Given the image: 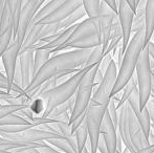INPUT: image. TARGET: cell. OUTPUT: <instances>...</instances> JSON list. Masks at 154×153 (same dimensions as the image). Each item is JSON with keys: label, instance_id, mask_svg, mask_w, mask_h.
<instances>
[{"label": "cell", "instance_id": "obj_1", "mask_svg": "<svg viewBox=\"0 0 154 153\" xmlns=\"http://www.w3.org/2000/svg\"><path fill=\"white\" fill-rule=\"evenodd\" d=\"M92 49H73L70 51L54 55L47 63L35 75L32 83L25 89L31 92L45 81L60 75H73L85 67Z\"/></svg>", "mask_w": 154, "mask_h": 153}, {"label": "cell", "instance_id": "obj_2", "mask_svg": "<svg viewBox=\"0 0 154 153\" xmlns=\"http://www.w3.org/2000/svg\"><path fill=\"white\" fill-rule=\"evenodd\" d=\"M102 44L100 18H86L79 22L70 37L53 53L63 51L67 49H92Z\"/></svg>", "mask_w": 154, "mask_h": 153}, {"label": "cell", "instance_id": "obj_3", "mask_svg": "<svg viewBox=\"0 0 154 153\" xmlns=\"http://www.w3.org/2000/svg\"><path fill=\"white\" fill-rule=\"evenodd\" d=\"M145 36H146L145 29L132 36L131 40L128 44V47L124 53L122 63L119 68L118 80H116V86H114V89L112 91V96L122 91V89L125 87L128 81L135 74L136 65H137L140 54L144 50L145 47H147L145 44Z\"/></svg>", "mask_w": 154, "mask_h": 153}, {"label": "cell", "instance_id": "obj_4", "mask_svg": "<svg viewBox=\"0 0 154 153\" xmlns=\"http://www.w3.org/2000/svg\"><path fill=\"white\" fill-rule=\"evenodd\" d=\"M100 67V63L93 65L87 74L84 76L82 82L80 83V86L75 92V103L73 107L72 113L70 115V123L79 118L84 113L87 111L88 107L91 102V99L93 96V90H94V78L97 69Z\"/></svg>", "mask_w": 154, "mask_h": 153}, {"label": "cell", "instance_id": "obj_5", "mask_svg": "<svg viewBox=\"0 0 154 153\" xmlns=\"http://www.w3.org/2000/svg\"><path fill=\"white\" fill-rule=\"evenodd\" d=\"M135 75L137 79L140 109H144L152 94V69L150 67V55L147 47H145L140 56Z\"/></svg>", "mask_w": 154, "mask_h": 153}, {"label": "cell", "instance_id": "obj_6", "mask_svg": "<svg viewBox=\"0 0 154 153\" xmlns=\"http://www.w3.org/2000/svg\"><path fill=\"white\" fill-rule=\"evenodd\" d=\"M108 105L90 104L86 112L88 129V148L90 153H97V145L101 137V127Z\"/></svg>", "mask_w": 154, "mask_h": 153}, {"label": "cell", "instance_id": "obj_7", "mask_svg": "<svg viewBox=\"0 0 154 153\" xmlns=\"http://www.w3.org/2000/svg\"><path fill=\"white\" fill-rule=\"evenodd\" d=\"M119 67L114 60L110 62L107 70H106L102 82L93 90V96L90 104L95 105H108L112 98V91L118 80Z\"/></svg>", "mask_w": 154, "mask_h": 153}, {"label": "cell", "instance_id": "obj_8", "mask_svg": "<svg viewBox=\"0 0 154 153\" xmlns=\"http://www.w3.org/2000/svg\"><path fill=\"white\" fill-rule=\"evenodd\" d=\"M0 135L4 139L10 141L16 142V143L22 144L25 146L36 145L40 142H47L51 139H63L60 134L54 132V131L45 130L40 128L39 126H35L29 128L26 130H23L21 132L17 133H3L0 132Z\"/></svg>", "mask_w": 154, "mask_h": 153}, {"label": "cell", "instance_id": "obj_9", "mask_svg": "<svg viewBox=\"0 0 154 153\" xmlns=\"http://www.w3.org/2000/svg\"><path fill=\"white\" fill-rule=\"evenodd\" d=\"M35 49L29 48L19 54L18 65L16 68L14 82L22 89H26L35 77L34 72Z\"/></svg>", "mask_w": 154, "mask_h": 153}, {"label": "cell", "instance_id": "obj_10", "mask_svg": "<svg viewBox=\"0 0 154 153\" xmlns=\"http://www.w3.org/2000/svg\"><path fill=\"white\" fill-rule=\"evenodd\" d=\"M39 1L40 0H23L22 1L17 32L15 37L13 38L17 41L20 48L22 47L24 39L26 37L27 31L29 29L32 18L35 17L36 13L39 11Z\"/></svg>", "mask_w": 154, "mask_h": 153}, {"label": "cell", "instance_id": "obj_11", "mask_svg": "<svg viewBox=\"0 0 154 153\" xmlns=\"http://www.w3.org/2000/svg\"><path fill=\"white\" fill-rule=\"evenodd\" d=\"M118 15L123 31L122 47L123 51L125 53L126 48L128 47V44H129L130 40H131L132 25H133V19L135 12L130 8V5L126 0H121L118 4Z\"/></svg>", "mask_w": 154, "mask_h": 153}, {"label": "cell", "instance_id": "obj_12", "mask_svg": "<svg viewBox=\"0 0 154 153\" xmlns=\"http://www.w3.org/2000/svg\"><path fill=\"white\" fill-rule=\"evenodd\" d=\"M29 105H10L2 104L0 106V126L6 125H32L26 118L17 115L20 110L29 108Z\"/></svg>", "mask_w": 154, "mask_h": 153}, {"label": "cell", "instance_id": "obj_13", "mask_svg": "<svg viewBox=\"0 0 154 153\" xmlns=\"http://www.w3.org/2000/svg\"><path fill=\"white\" fill-rule=\"evenodd\" d=\"M20 46L18 45L17 41L13 39L11 41L10 45L8 48L5 49L1 56V61L3 64L4 72L8 77V81L11 83H15V74H16V68H17V61H18L19 54H20Z\"/></svg>", "mask_w": 154, "mask_h": 153}, {"label": "cell", "instance_id": "obj_14", "mask_svg": "<svg viewBox=\"0 0 154 153\" xmlns=\"http://www.w3.org/2000/svg\"><path fill=\"white\" fill-rule=\"evenodd\" d=\"M83 5V0H66L64 3H62L55 12H53L51 15L45 17L43 20L39 21L37 24H51V23H58L64 20L68 16H70L75 11H77L79 8Z\"/></svg>", "mask_w": 154, "mask_h": 153}, {"label": "cell", "instance_id": "obj_15", "mask_svg": "<svg viewBox=\"0 0 154 153\" xmlns=\"http://www.w3.org/2000/svg\"><path fill=\"white\" fill-rule=\"evenodd\" d=\"M127 102H128V104H129V106L131 107L134 115H135L140 125L142 126L146 136L149 137V134H150V132H151V120H150V115H149L147 107H145L144 109H140L138 88H136L135 91L129 96Z\"/></svg>", "mask_w": 154, "mask_h": 153}, {"label": "cell", "instance_id": "obj_16", "mask_svg": "<svg viewBox=\"0 0 154 153\" xmlns=\"http://www.w3.org/2000/svg\"><path fill=\"white\" fill-rule=\"evenodd\" d=\"M101 134L107 146L109 153H116L118 151V128L113 124L110 115L106 111L101 127Z\"/></svg>", "mask_w": 154, "mask_h": 153}, {"label": "cell", "instance_id": "obj_17", "mask_svg": "<svg viewBox=\"0 0 154 153\" xmlns=\"http://www.w3.org/2000/svg\"><path fill=\"white\" fill-rule=\"evenodd\" d=\"M154 33V0H147L146 18H145V44L151 41Z\"/></svg>", "mask_w": 154, "mask_h": 153}, {"label": "cell", "instance_id": "obj_18", "mask_svg": "<svg viewBox=\"0 0 154 153\" xmlns=\"http://www.w3.org/2000/svg\"><path fill=\"white\" fill-rule=\"evenodd\" d=\"M65 1H66V0H51V1L46 2V3H45L44 5H43L42 8H41L40 10L36 13L35 17L32 18L29 27L32 26V25H35V24H37L39 21L43 20L45 17H47L53 12H55V11L57 10V8H59L62 3H64Z\"/></svg>", "mask_w": 154, "mask_h": 153}, {"label": "cell", "instance_id": "obj_19", "mask_svg": "<svg viewBox=\"0 0 154 153\" xmlns=\"http://www.w3.org/2000/svg\"><path fill=\"white\" fill-rule=\"evenodd\" d=\"M43 29V25L42 24H35L31 26L27 31L26 34V37L24 39V42L22 44V47L20 49V53L21 51H24L26 49L32 48L37 43L40 41L41 39V31Z\"/></svg>", "mask_w": 154, "mask_h": 153}, {"label": "cell", "instance_id": "obj_20", "mask_svg": "<svg viewBox=\"0 0 154 153\" xmlns=\"http://www.w3.org/2000/svg\"><path fill=\"white\" fill-rule=\"evenodd\" d=\"M85 16H87V14H86L83 5H82L81 8H79L77 11H75V12H73L70 16H68L67 18H65L64 20H62L61 22H59L60 31L69 29V27L72 26V25L77 24L78 21L81 20V19L84 18Z\"/></svg>", "mask_w": 154, "mask_h": 153}, {"label": "cell", "instance_id": "obj_21", "mask_svg": "<svg viewBox=\"0 0 154 153\" xmlns=\"http://www.w3.org/2000/svg\"><path fill=\"white\" fill-rule=\"evenodd\" d=\"M137 88V79H136V75L134 74V76L128 81V83L125 85V87L122 89V96H121L120 101L118 103V108L120 109L121 107L127 102V100L129 99V96L135 91V89Z\"/></svg>", "mask_w": 154, "mask_h": 153}, {"label": "cell", "instance_id": "obj_22", "mask_svg": "<svg viewBox=\"0 0 154 153\" xmlns=\"http://www.w3.org/2000/svg\"><path fill=\"white\" fill-rule=\"evenodd\" d=\"M51 51L46 49H35V58H34V72L35 75L51 59Z\"/></svg>", "mask_w": 154, "mask_h": 153}, {"label": "cell", "instance_id": "obj_23", "mask_svg": "<svg viewBox=\"0 0 154 153\" xmlns=\"http://www.w3.org/2000/svg\"><path fill=\"white\" fill-rule=\"evenodd\" d=\"M75 139H77V144H78V149H79V153L83 151V149L87 145L88 141V129H87V123L86 120L79 128L75 130Z\"/></svg>", "mask_w": 154, "mask_h": 153}, {"label": "cell", "instance_id": "obj_24", "mask_svg": "<svg viewBox=\"0 0 154 153\" xmlns=\"http://www.w3.org/2000/svg\"><path fill=\"white\" fill-rule=\"evenodd\" d=\"M102 0H83V8L88 18L99 17Z\"/></svg>", "mask_w": 154, "mask_h": 153}, {"label": "cell", "instance_id": "obj_25", "mask_svg": "<svg viewBox=\"0 0 154 153\" xmlns=\"http://www.w3.org/2000/svg\"><path fill=\"white\" fill-rule=\"evenodd\" d=\"M46 143L64 153H78L65 139H48Z\"/></svg>", "mask_w": 154, "mask_h": 153}, {"label": "cell", "instance_id": "obj_26", "mask_svg": "<svg viewBox=\"0 0 154 153\" xmlns=\"http://www.w3.org/2000/svg\"><path fill=\"white\" fill-rule=\"evenodd\" d=\"M104 57H105V51H104L102 45L94 47V48H92L91 54H90L89 58H88L87 62H86L85 67H88V66H93V65H95V64L101 63V61L103 60Z\"/></svg>", "mask_w": 154, "mask_h": 153}, {"label": "cell", "instance_id": "obj_27", "mask_svg": "<svg viewBox=\"0 0 154 153\" xmlns=\"http://www.w3.org/2000/svg\"><path fill=\"white\" fill-rule=\"evenodd\" d=\"M107 112H108V115H110V118H111L113 124L116 125V127L118 128V126H119V115H120V109L118 108V104H116V100H113L112 98H111V100H110V102L108 103Z\"/></svg>", "mask_w": 154, "mask_h": 153}, {"label": "cell", "instance_id": "obj_28", "mask_svg": "<svg viewBox=\"0 0 154 153\" xmlns=\"http://www.w3.org/2000/svg\"><path fill=\"white\" fill-rule=\"evenodd\" d=\"M60 26H59V22L58 23H51V24H46L43 25V29L41 31V39L47 37V36H53L56 34L60 33ZM40 39V40H41Z\"/></svg>", "mask_w": 154, "mask_h": 153}, {"label": "cell", "instance_id": "obj_29", "mask_svg": "<svg viewBox=\"0 0 154 153\" xmlns=\"http://www.w3.org/2000/svg\"><path fill=\"white\" fill-rule=\"evenodd\" d=\"M146 107L148 109L149 115H150L151 125H154V94H151V98L147 102Z\"/></svg>", "mask_w": 154, "mask_h": 153}, {"label": "cell", "instance_id": "obj_30", "mask_svg": "<svg viewBox=\"0 0 154 153\" xmlns=\"http://www.w3.org/2000/svg\"><path fill=\"white\" fill-rule=\"evenodd\" d=\"M38 149V151L40 153H64L62 151H60L59 149H57V148H55L54 146L49 145V144H45L44 146H42V147H39L37 148Z\"/></svg>", "mask_w": 154, "mask_h": 153}, {"label": "cell", "instance_id": "obj_31", "mask_svg": "<svg viewBox=\"0 0 154 153\" xmlns=\"http://www.w3.org/2000/svg\"><path fill=\"white\" fill-rule=\"evenodd\" d=\"M104 1H105L106 3H107L108 5H109L110 8H111L112 10L114 11V12L118 13V4H116V0H104Z\"/></svg>", "mask_w": 154, "mask_h": 153}, {"label": "cell", "instance_id": "obj_32", "mask_svg": "<svg viewBox=\"0 0 154 153\" xmlns=\"http://www.w3.org/2000/svg\"><path fill=\"white\" fill-rule=\"evenodd\" d=\"M147 48H148V50H149L150 57L152 58V59H154V43H153V41H150V42L148 43Z\"/></svg>", "mask_w": 154, "mask_h": 153}, {"label": "cell", "instance_id": "obj_33", "mask_svg": "<svg viewBox=\"0 0 154 153\" xmlns=\"http://www.w3.org/2000/svg\"><path fill=\"white\" fill-rule=\"evenodd\" d=\"M126 1L128 2V4L130 5V8H132V10L135 12L136 11V8H137V5H136V2H135V0H126Z\"/></svg>", "mask_w": 154, "mask_h": 153}, {"label": "cell", "instance_id": "obj_34", "mask_svg": "<svg viewBox=\"0 0 154 153\" xmlns=\"http://www.w3.org/2000/svg\"><path fill=\"white\" fill-rule=\"evenodd\" d=\"M4 2H5V0H0V16H1V12H2V8H3Z\"/></svg>", "mask_w": 154, "mask_h": 153}, {"label": "cell", "instance_id": "obj_35", "mask_svg": "<svg viewBox=\"0 0 154 153\" xmlns=\"http://www.w3.org/2000/svg\"><path fill=\"white\" fill-rule=\"evenodd\" d=\"M81 153H90V151H89V148L87 147V145H86V147L84 148L83 151H82Z\"/></svg>", "mask_w": 154, "mask_h": 153}, {"label": "cell", "instance_id": "obj_36", "mask_svg": "<svg viewBox=\"0 0 154 153\" xmlns=\"http://www.w3.org/2000/svg\"><path fill=\"white\" fill-rule=\"evenodd\" d=\"M152 94H154V75L152 74Z\"/></svg>", "mask_w": 154, "mask_h": 153}, {"label": "cell", "instance_id": "obj_37", "mask_svg": "<svg viewBox=\"0 0 154 153\" xmlns=\"http://www.w3.org/2000/svg\"><path fill=\"white\" fill-rule=\"evenodd\" d=\"M140 0H135V2H136V5H137V4L140 3Z\"/></svg>", "mask_w": 154, "mask_h": 153}, {"label": "cell", "instance_id": "obj_38", "mask_svg": "<svg viewBox=\"0 0 154 153\" xmlns=\"http://www.w3.org/2000/svg\"><path fill=\"white\" fill-rule=\"evenodd\" d=\"M151 129H153L154 130V125H151Z\"/></svg>", "mask_w": 154, "mask_h": 153}, {"label": "cell", "instance_id": "obj_39", "mask_svg": "<svg viewBox=\"0 0 154 153\" xmlns=\"http://www.w3.org/2000/svg\"><path fill=\"white\" fill-rule=\"evenodd\" d=\"M116 153H121V152L120 151H116Z\"/></svg>", "mask_w": 154, "mask_h": 153}, {"label": "cell", "instance_id": "obj_40", "mask_svg": "<svg viewBox=\"0 0 154 153\" xmlns=\"http://www.w3.org/2000/svg\"><path fill=\"white\" fill-rule=\"evenodd\" d=\"M1 105H2V104H1V103H0V106H1Z\"/></svg>", "mask_w": 154, "mask_h": 153}]
</instances>
